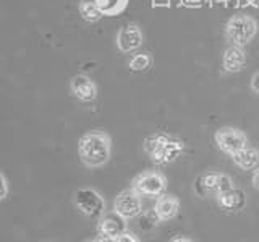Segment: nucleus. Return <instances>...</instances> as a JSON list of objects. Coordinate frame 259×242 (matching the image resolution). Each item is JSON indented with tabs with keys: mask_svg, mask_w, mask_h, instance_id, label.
Wrapping results in <instances>:
<instances>
[{
	"mask_svg": "<svg viewBox=\"0 0 259 242\" xmlns=\"http://www.w3.org/2000/svg\"><path fill=\"white\" fill-rule=\"evenodd\" d=\"M246 63V54L243 51L241 46H235L230 44L229 47L225 49L224 52V57H222V67L225 72L229 74H237L240 72Z\"/></svg>",
	"mask_w": 259,
	"mask_h": 242,
	"instance_id": "1a4fd4ad",
	"label": "nucleus"
},
{
	"mask_svg": "<svg viewBox=\"0 0 259 242\" xmlns=\"http://www.w3.org/2000/svg\"><path fill=\"white\" fill-rule=\"evenodd\" d=\"M172 242H193V240L188 237H175V239H172Z\"/></svg>",
	"mask_w": 259,
	"mask_h": 242,
	"instance_id": "393cba45",
	"label": "nucleus"
},
{
	"mask_svg": "<svg viewBox=\"0 0 259 242\" xmlns=\"http://www.w3.org/2000/svg\"><path fill=\"white\" fill-rule=\"evenodd\" d=\"M113 212L118 213L125 220H133L143 213V201L141 195L135 189H126L120 192L113 201Z\"/></svg>",
	"mask_w": 259,
	"mask_h": 242,
	"instance_id": "423d86ee",
	"label": "nucleus"
},
{
	"mask_svg": "<svg viewBox=\"0 0 259 242\" xmlns=\"http://www.w3.org/2000/svg\"><path fill=\"white\" fill-rule=\"evenodd\" d=\"M183 150H185L183 142L170 139L164 147H162V150H159L156 155L151 156V159L157 164H167V163H172V161H175L178 156H180V153H183Z\"/></svg>",
	"mask_w": 259,
	"mask_h": 242,
	"instance_id": "f8f14e48",
	"label": "nucleus"
},
{
	"mask_svg": "<svg viewBox=\"0 0 259 242\" xmlns=\"http://www.w3.org/2000/svg\"><path fill=\"white\" fill-rule=\"evenodd\" d=\"M117 242H140V237L133 232L125 231V232H121L120 236H117Z\"/></svg>",
	"mask_w": 259,
	"mask_h": 242,
	"instance_id": "aec40b11",
	"label": "nucleus"
},
{
	"mask_svg": "<svg viewBox=\"0 0 259 242\" xmlns=\"http://www.w3.org/2000/svg\"><path fill=\"white\" fill-rule=\"evenodd\" d=\"M93 242H94V240H93Z\"/></svg>",
	"mask_w": 259,
	"mask_h": 242,
	"instance_id": "a878e982",
	"label": "nucleus"
},
{
	"mask_svg": "<svg viewBox=\"0 0 259 242\" xmlns=\"http://www.w3.org/2000/svg\"><path fill=\"white\" fill-rule=\"evenodd\" d=\"M0 182H2V193H0V198L4 200L7 197V193H8V181H7V177H5L4 172L0 174Z\"/></svg>",
	"mask_w": 259,
	"mask_h": 242,
	"instance_id": "412c9836",
	"label": "nucleus"
},
{
	"mask_svg": "<svg viewBox=\"0 0 259 242\" xmlns=\"http://www.w3.org/2000/svg\"><path fill=\"white\" fill-rule=\"evenodd\" d=\"M251 184H253V187L259 190V167L254 169L253 172V177H251Z\"/></svg>",
	"mask_w": 259,
	"mask_h": 242,
	"instance_id": "b1692460",
	"label": "nucleus"
},
{
	"mask_svg": "<svg viewBox=\"0 0 259 242\" xmlns=\"http://www.w3.org/2000/svg\"><path fill=\"white\" fill-rule=\"evenodd\" d=\"M73 203L81 213L91 218H97L104 215L105 200L99 192L89 187L78 189L73 193Z\"/></svg>",
	"mask_w": 259,
	"mask_h": 242,
	"instance_id": "7ed1b4c3",
	"label": "nucleus"
},
{
	"mask_svg": "<svg viewBox=\"0 0 259 242\" xmlns=\"http://www.w3.org/2000/svg\"><path fill=\"white\" fill-rule=\"evenodd\" d=\"M168 140H170V136L165 133H154L144 140V150L149 156H154L159 150H162V147H164Z\"/></svg>",
	"mask_w": 259,
	"mask_h": 242,
	"instance_id": "f3484780",
	"label": "nucleus"
},
{
	"mask_svg": "<svg viewBox=\"0 0 259 242\" xmlns=\"http://www.w3.org/2000/svg\"><path fill=\"white\" fill-rule=\"evenodd\" d=\"M257 33V23L249 15H235L225 25V36L235 46H246Z\"/></svg>",
	"mask_w": 259,
	"mask_h": 242,
	"instance_id": "f03ea898",
	"label": "nucleus"
},
{
	"mask_svg": "<svg viewBox=\"0 0 259 242\" xmlns=\"http://www.w3.org/2000/svg\"><path fill=\"white\" fill-rule=\"evenodd\" d=\"M178 210H180V200L174 195L157 197L156 206H154V212H156V215L160 221L174 220V218L178 215Z\"/></svg>",
	"mask_w": 259,
	"mask_h": 242,
	"instance_id": "9b49d317",
	"label": "nucleus"
},
{
	"mask_svg": "<svg viewBox=\"0 0 259 242\" xmlns=\"http://www.w3.org/2000/svg\"><path fill=\"white\" fill-rule=\"evenodd\" d=\"M217 197V203L221 205L224 212H238L243 206H245L246 197L240 189H232L225 193H219Z\"/></svg>",
	"mask_w": 259,
	"mask_h": 242,
	"instance_id": "ddd939ff",
	"label": "nucleus"
},
{
	"mask_svg": "<svg viewBox=\"0 0 259 242\" xmlns=\"http://www.w3.org/2000/svg\"><path fill=\"white\" fill-rule=\"evenodd\" d=\"M70 88L71 93L83 102H91L97 96V86L88 75H75L70 82Z\"/></svg>",
	"mask_w": 259,
	"mask_h": 242,
	"instance_id": "6e6552de",
	"label": "nucleus"
},
{
	"mask_svg": "<svg viewBox=\"0 0 259 242\" xmlns=\"http://www.w3.org/2000/svg\"><path fill=\"white\" fill-rule=\"evenodd\" d=\"M232 189H235L232 177L227 176V174H219V181H217L215 190H214L215 195H219V193H225V192H229Z\"/></svg>",
	"mask_w": 259,
	"mask_h": 242,
	"instance_id": "6ab92c4d",
	"label": "nucleus"
},
{
	"mask_svg": "<svg viewBox=\"0 0 259 242\" xmlns=\"http://www.w3.org/2000/svg\"><path fill=\"white\" fill-rule=\"evenodd\" d=\"M96 2L102 15H105V17H115V15L125 12L130 0H96Z\"/></svg>",
	"mask_w": 259,
	"mask_h": 242,
	"instance_id": "2eb2a0df",
	"label": "nucleus"
},
{
	"mask_svg": "<svg viewBox=\"0 0 259 242\" xmlns=\"http://www.w3.org/2000/svg\"><path fill=\"white\" fill-rule=\"evenodd\" d=\"M165 176L156 171H148L136 176L132 184V189H135L143 197H160L165 192Z\"/></svg>",
	"mask_w": 259,
	"mask_h": 242,
	"instance_id": "20e7f679",
	"label": "nucleus"
},
{
	"mask_svg": "<svg viewBox=\"0 0 259 242\" xmlns=\"http://www.w3.org/2000/svg\"><path fill=\"white\" fill-rule=\"evenodd\" d=\"M94 242H117V237H112V236H105V234H99Z\"/></svg>",
	"mask_w": 259,
	"mask_h": 242,
	"instance_id": "5701e85b",
	"label": "nucleus"
},
{
	"mask_svg": "<svg viewBox=\"0 0 259 242\" xmlns=\"http://www.w3.org/2000/svg\"><path fill=\"white\" fill-rule=\"evenodd\" d=\"M78 9H79V13H81V17H83V20L89 21V23L99 21L104 17L101 9L97 7L96 0H81Z\"/></svg>",
	"mask_w": 259,
	"mask_h": 242,
	"instance_id": "dca6fc26",
	"label": "nucleus"
},
{
	"mask_svg": "<svg viewBox=\"0 0 259 242\" xmlns=\"http://www.w3.org/2000/svg\"><path fill=\"white\" fill-rule=\"evenodd\" d=\"M233 163L237 164L240 169H245V171H249V169L257 167L259 163V153L257 150L251 148V147H245L243 150H240L238 153H235L232 156Z\"/></svg>",
	"mask_w": 259,
	"mask_h": 242,
	"instance_id": "4468645a",
	"label": "nucleus"
},
{
	"mask_svg": "<svg viewBox=\"0 0 259 242\" xmlns=\"http://www.w3.org/2000/svg\"><path fill=\"white\" fill-rule=\"evenodd\" d=\"M251 90H253L256 94H259V72H256L253 78H251Z\"/></svg>",
	"mask_w": 259,
	"mask_h": 242,
	"instance_id": "4be33fe9",
	"label": "nucleus"
},
{
	"mask_svg": "<svg viewBox=\"0 0 259 242\" xmlns=\"http://www.w3.org/2000/svg\"><path fill=\"white\" fill-rule=\"evenodd\" d=\"M128 65L133 72H144V70H148L152 65V59H151V55L146 54V52L135 54L133 57L130 59Z\"/></svg>",
	"mask_w": 259,
	"mask_h": 242,
	"instance_id": "a211bd4d",
	"label": "nucleus"
},
{
	"mask_svg": "<svg viewBox=\"0 0 259 242\" xmlns=\"http://www.w3.org/2000/svg\"><path fill=\"white\" fill-rule=\"evenodd\" d=\"M144 41L143 31L135 23H130L118 29L117 33V47L120 52H133L140 49Z\"/></svg>",
	"mask_w": 259,
	"mask_h": 242,
	"instance_id": "0eeeda50",
	"label": "nucleus"
},
{
	"mask_svg": "<svg viewBox=\"0 0 259 242\" xmlns=\"http://www.w3.org/2000/svg\"><path fill=\"white\" fill-rule=\"evenodd\" d=\"M217 147L221 148L227 155L233 156L235 153H238L240 150H243L245 147H248V139L246 135L243 133L238 128L233 127H222L219 128L214 135Z\"/></svg>",
	"mask_w": 259,
	"mask_h": 242,
	"instance_id": "39448f33",
	"label": "nucleus"
},
{
	"mask_svg": "<svg viewBox=\"0 0 259 242\" xmlns=\"http://www.w3.org/2000/svg\"><path fill=\"white\" fill-rule=\"evenodd\" d=\"M97 231L99 234H105V236H112L117 237L121 232L126 231V220L121 218L118 213H109L102 216L99 220V224H97Z\"/></svg>",
	"mask_w": 259,
	"mask_h": 242,
	"instance_id": "9d476101",
	"label": "nucleus"
},
{
	"mask_svg": "<svg viewBox=\"0 0 259 242\" xmlns=\"http://www.w3.org/2000/svg\"><path fill=\"white\" fill-rule=\"evenodd\" d=\"M112 142L105 132H89L79 139L78 153L84 166L96 169L104 166L110 159Z\"/></svg>",
	"mask_w": 259,
	"mask_h": 242,
	"instance_id": "f257e3e1",
	"label": "nucleus"
}]
</instances>
